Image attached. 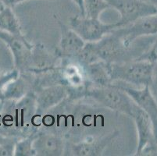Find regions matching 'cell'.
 I'll return each instance as SVG.
<instances>
[{"label": "cell", "mask_w": 157, "mask_h": 156, "mask_svg": "<svg viewBox=\"0 0 157 156\" xmlns=\"http://www.w3.org/2000/svg\"><path fill=\"white\" fill-rule=\"evenodd\" d=\"M153 63L145 60L131 59L109 63L112 82L122 81L138 88L150 87L152 84Z\"/></svg>", "instance_id": "6da1fadb"}, {"label": "cell", "mask_w": 157, "mask_h": 156, "mask_svg": "<svg viewBox=\"0 0 157 156\" xmlns=\"http://www.w3.org/2000/svg\"><path fill=\"white\" fill-rule=\"evenodd\" d=\"M85 95L105 108L128 116L131 117L132 116L135 103L127 93L113 83L107 86L89 87L85 90Z\"/></svg>", "instance_id": "7a4b0ae2"}, {"label": "cell", "mask_w": 157, "mask_h": 156, "mask_svg": "<svg viewBox=\"0 0 157 156\" xmlns=\"http://www.w3.org/2000/svg\"><path fill=\"white\" fill-rule=\"evenodd\" d=\"M121 15L118 28L124 27L147 16L157 14L155 5L148 0H105Z\"/></svg>", "instance_id": "3957f363"}, {"label": "cell", "mask_w": 157, "mask_h": 156, "mask_svg": "<svg viewBox=\"0 0 157 156\" xmlns=\"http://www.w3.org/2000/svg\"><path fill=\"white\" fill-rule=\"evenodd\" d=\"M131 118L137 127L138 143L135 155L156 154L157 142L155 139L152 120L148 114L135 104Z\"/></svg>", "instance_id": "277c9868"}, {"label": "cell", "mask_w": 157, "mask_h": 156, "mask_svg": "<svg viewBox=\"0 0 157 156\" xmlns=\"http://www.w3.org/2000/svg\"><path fill=\"white\" fill-rule=\"evenodd\" d=\"M88 43L98 61L105 63H118L128 61V48L124 46L121 38L111 31L99 41Z\"/></svg>", "instance_id": "5b68a950"}, {"label": "cell", "mask_w": 157, "mask_h": 156, "mask_svg": "<svg viewBox=\"0 0 157 156\" xmlns=\"http://www.w3.org/2000/svg\"><path fill=\"white\" fill-rule=\"evenodd\" d=\"M70 27L85 42H95L102 39L113 30L118 28L117 23L104 24L98 19L85 17H73L70 18Z\"/></svg>", "instance_id": "8992f818"}, {"label": "cell", "mask_w": 157, "mask_h": 156, "mask_svg": "<svg viewBox=\"0 0 157 156\" xmlns=\"http://www.w3.org/2000/svg\"><path fill=\"white\" fill-rule=\"evenodd\" d=\"M0 40L8 46L13 56L15 67L18 71L28 70L31 65L34 45L24 35H15L0 31Z\"/></svg>", "instance_id": "52a82bcc"}, {"label": "cell", "mask_w": 157, "mask_h": 156, "mask_svg": "<svg viewBox=\"0 0 157 156\" xmlns=\"http://www.w3.org/2000/svg\"><path fill=\"white\" fill-rule=\"evenodd\" d=\"M112 32L117 34L128 48L137 38L157 34V14L140 18L128 25L113 30Z\"/></svg>", "instance_id": "ba28073f"}, {"label": "cell", "mask_w": 157, "mask_h": 156, "mask_svg": "<svg viewBox=\"0 0 157 156\" xmlns=\"http://www.w3.org/2000/svg\"><path fill=\"white\" fill-rule=\"evenodd\" d=\"M117 85L127 93L134 102L150 117L153 126L154 136L157 142V101L153 96L150 87L134 88L127 85H122L121 84Z\"/></svg>", "instance_id": "9c48e42d"}, {"label": "cell", "mask_w": 157, "mask_h": 156, "mask_svg": "<svg viewBox=\"0 0 157 156\" xmlns=\"http://www.w3.org/2000/svg\"><path fill=\"white\" fill-rule=\"evenodd\" d=\"M119 132L115 131L107 136L91 141H82L76 144H66L64 155L74 156H99L106 146L117 137Z\"/></svg>", "instance_id": "30bf717a"}, {"label": "cell", "mask_w": 157, "mask_h": 156, "mask_svg": "<svg viewBox=\"0 0 157 156\" xmlns=\"http://www.w3.org/2000/svg\"><path fill=\"white\" fill-rule=\"evenodd\" d=\"M57 23L61 32L60 41L56 49L57 55L61 57L76 58L86 42L72 28H68L61 21L57 19Z\"/></svg>", "instance_id": "8fae6325"}, {"label": "cell", "mask_w": 157, "mask_h": 156, "mask_svg": "<svg viewBox=\"0 0 157 156\" xmlns=\"http://www.w3.org/2000/svg\"><path fill=\"white\" fill-rule=\"evenodd\" d=\"M66 144L62 137L56 134L38 132L33 146L36 156H60L64 155Z\"/></svg>", "instance_id": "7c38bea8"}, {"label": "cell", "mask_w": 157, "mask_h": 156, "mask_svg": "<svg viewBox=\"0 0 157 156\" xmlns=\"http://www.w3.org/2000/svg\"><path fill=\"white\" fill-rule=\"evenodd\" d=\"M69 94V90L63 84H53L38 91L35 97L37 109L45 112L62 102Z\"/></svg>", "instance_id": "4fadbf2b"}, {"label": "cell", "mask_w": 157, "mask_h": 156, "mask_svg": "<svg viewBox=\"0 0 157 156\" xmlns=\"http://www.w3.org/2000/svg\"><path fill=\"white\" fill-rule=\"evenodd\" d=\"M85 67L88 78L95 86H107L113 83L109 72V63L98 61Z\"/></svg>", "instance_id": "5bb4252c"}, {"label": "cell", "mask_w": 157, "mask_h": 156, "mask_svg": "<svg viewBox=\"0 0 157 156\" xmlns=\"http://www.w3.org/2000/svg\"><path fill=\"white\" fill-rule=\"evenodd\" d=\"M0 31L15 35H22L19 20L10 7L2 6L0 10Z\"/></svg>", "instance_id": "9a60e30c"}, {"label": "cell", "mask_w": 157, "mask_h": 156, "mask_svg": "<svg viewBox=\"0 0 157 156\" xmlns=\"http://www.w3.org/2000/svg\"><path fill=\"white\" fill-rule=\"evenodd\" d=\"M38 132H33L24 139L17 141L14 148L15 156H36V152L34 148V141L36 138Z\"/></svg>", "instance_id": "2e32d148"}, {"label": "cell", "mask_w": 157, "mask_h": 156, "mask_svg": "<svg viewBox=\"0 0 157 156\" xmlns=\"http://www.w3.org/2000/svg\"><path fill=\"white\" fill-rule=\"evenodd\" d=\"M105 0H84L85 17L92 19H98L105 10L109 8Z\"/></svg>", "instance_id": "e0dca14e"}, {"label": "cell", "mask_w": 157, "mask_h": 156, "mask_svg": "<svg viewBox=\"0 0 157 156\" xmlns=\"http://www.w3.org/2000/svg\"><path fill=\"white\" fill-rule=\"evenodd\" d=\"M17 77V70L5 74H0V100H3V89L7 83Z\"/></svg>", "instance_id": "ac0fdd59"}, {"label": "cell", "mask_w": 157, "mask_h": 156, "mask_svg": "<svg viewBox=\"0 0 157 156\" xmlns=\"http://www.w3.org/2000/svg\"><path fill=\"white\" fill-rule=\"evenodd\" d=\"M137 59L145 60L150 63H155L157 61V41L152 45L148 51H147L145 53L142 54L141 56L137 58Z\"/></svg>", "instance_id": "d6986e66"}, {"label": "cell", "mask_w": 157, "mask_h": 156, "mask_svg": "<svg viewBox=\"0 0 157 156\" xmlns=\"http://www.w3.org/2000/svg\"><path fill=\"white\" fill-rule=\"evenodd\" d=\"M15 139L12 138L10 141L3 143L0 145V156H13L14 155L15 148Z\"/></svg>", "instance_id": "ffe728a7"}, {"label": "cell", "mask_w": 157, "mask_h": 156, "mask_svg": "<svg viewBox=\"0 0 157 156\" xmlns=\"http://www.w3.org/2000/svg\"><path fill=\"white\" fill-rule=\"evenodd\" d=\"M151 91H153L157 94V61L154 63L153 69H152V84L150 86Z\"/></svg>", "instance_id": "44dd1931"}, {"label": "cell", "mask_w": 157, "mask_h": 156, "mask_svg": "<svg viewBox=\"0 0 157 156\" xmlns=\"http://www.w3.org/2000/svg\"><path fill=\"white\" fill-rule=\"evenodd\" d=\"M0 1L3 4L4 6H7L13 9L17 5H18V4L21 3L23 2H25L27 0H0Z\"/></svg>", "instance_id": "7402d4cb"}, {"label": "cell", "mask_w": 157, "mask_h": 156, "mask_svg": "<svg viewBox=\"0 0 157 156\" xmlns=\"http://www.w3.org/2000/svg\"><path fill=\"white\" fill-rule=\"evenodd\" d=\"M74 3L78 6V7L79 8L80 12L82 17H85V10H84V0H71Z\"/></svg>", "instance_id": "603a6c76"}, {"label": "cell", "mask_w": 157, "mask_h": 156, "mask_svg": "<svg viewBox=\"0 0 157 156\" xmlns=\"http://www.w3.org/2000/svg\"><path fill=\"white\" fill-rule=\"evenodd\" d=\"M13 137H6V136H4L2 135V134H0V145L3 143L6 142V141H10V140L12 139Z\"/></svg>", "instance_id": "cb8c5ba5"}, {"label": "cell", "mask_w": 157, "mask_h": 156, "mask_svg": "<svg viewBox=\"0 0 157 156\" xmlns=\"http://www.w3.org/2000/svg\"><path fill=\"white\" fill-rule=\"evenodd\" d=\"M148 1H149V2H151L152 3H153L154 5H155V4L157 3V0H148Z\"/></svg>", "instance_id": "d4e9b609"}, {"label": "cell", "mask_w": 157, "mask_h": 156, "mask_svg": "<svg viewBox=\"0 0 157 156\" xmlns=\"http://www.w3.org/2000/svg\"><path fill=\"white\" fill-rule=\"evenodd\" d=\"M155 6H156V8H157V3H156V4H155Z\"/></svg>", "instance_id": "484cf974"}]
</instances>
